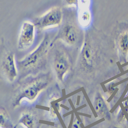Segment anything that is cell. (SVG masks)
I'll list each match as a JSON object with an SVG mask.
<instances>
[{"label": "cell", "mask_w": 128, "mask_h": 128, "mask_svg": "<svg viewBox=\"0 0 128 128\" xmlns=\"http://www.w3.org/2000/svg\"><path fill=\"white\" fill-rule=\"evenodd\" d=\"M56 34H45L37 48L22 60L17 62L18 81L30 75L46 72L49 62V53Z\"/></svg>", "instance_id": "obj_1"}, {"label": "cell", "mask_w": 128, "mask_h": 128, "mask_svg": "<svg viewBox=\"0 0 128 128\" xmlns=\"http://www.w3.org/2000/svg\"><path fill=\"white\" fill-rule=\"evenodd\" d=\"M53 79L51 72H46L28 76L18 81L14 93V105H19L23 98L30 101L35 100L41 92L50 85Z\"/></svg>", "instance_id": "obj_2"}, {"label": "cell", "mask_w": 128, "mask_h": 128, "mask_svg": "<svg viewBox=\"0 0 128 128\" xmlns=\"http://www.w3.org/2000/svg\"><path fill=\"white\" fill-rule=\"evenodd\" d=\"M71 47L60 40H55L49 53V62L54 71L56 79L63 82L67 74L71 70L73 64L71 53Z\"/></svg>", "instance_id": "obj_3"}, {"label": "cell", "mask_w": 128, "mask_h": 128, "mask_svg": "<svg viewBox=\"0 0 128 128\" xmlns=\"http://www.w3.org/2000/svg\"><path fill=\"white\" fill-rule=\"evenodd\" d=\"M1 55V74L7 81L13 82L19 75L15 54L11 50H3Z\"/></svg>", "instance_id": "obj_4"}, {"label": "cell", "mask_w": 128, "mask_h": 128, "mask_svg": "<svg viewBox=\"0 0 128 128\" xmlns=\"http://www.w3.org/2000/svg\"><path fill=\"white\" fill-rule=\"evenodd\" d=\"M62 19L61 8L58 6L53 7L38 18L35 26L41 29L54 28L59 26Z\"/></svg>", "instance_id": "obj_5"}, {"label": "cell", "mask_w": 128, "mask_h": 128, "mask_svg": "<svg viewBox=\"0 0 128 128\" xmlns=\"http://www.w3.org/2000/svg\"><path fill=\"white\" fill-rule=\"evenodd\" d=\"M35 34V25L30 21H25L21 26L18 38V49L24 51L29 49L34 44Z\"/></svg>", "instance_id": "obj_6"}, {"label": "cell", "mask_w": 128, "mask_h": 128, "mask_svg": "<svg viewBox=\"0 0 128 128\" xmlns=\"http://www.w3.org/2000/svg\"><path fill=\"white\" fill-rule=\"evenodd\" d=\"M79 31L76 26L70 23L65 25L56 34L55 40H60L67 46L75 47L79 40Z\"/></svg>", "instance_id": "obj_7"}, {"label": "cell", "mask_w": 128, "mask_h": 128, "mask_svg": "<svg viewBox=\"0 0 128 128\" xmlns=\"http://www.w3.org/2000/svg\"><path fill=\"white\" fill-rule=\"evenodd\" d=\"M78 20L79 24L83 28L89 25L91 19V15L89 8L79 9Z\"/></svg>", "instance_id": "obj_8"}, {"label": "cell", "mask_w": 128, "mask_h": 128, "mask_svg": "<svg viewBox=\"0 0 128 128\" xmlns=\"http://www.w3.org/2000/svg\"><path fill=\"white\" fill-rule=\"evenodd\" d=\"M95 110L97 114L101 116L109 117V112L106 106L103 99L98 98L96 99L95 103Z\"/></svg>", "instance_id": "obj_9"}, {"label": "cell", "mask_w": 128, "mask_h": 128, "mask_svg": "<svg viewBox=\"0 0 128 128\" xmlns=\"http://www.w3.org/2000/svg\"><path fill=\"white\" fill-rule=\"evenodd\" d=\"M19 122L27 128H34L35 126V119L34 116L30 114H24L20 118Z\"/></svg>", "instance_id": "obj_10"}, {"label": "cell", "mask_w": 128, "mask_h": 128, "mask_svg": "<svg viewBox=\"0 0 128 128\" xmlns=\"http://www.w3.org/2000/svg\"><path fill=\"white\" fill-rule=\"evenodd\" d=\"M82 57L84 61L88 65L91 64L92 61V52L86 43L83 46L82 51Z\"/></svg>", "instance_id": "obj_11"}, {"label": "cell", "mask_w": 128, "mask_h": 128, "mask_svg": "<svg viewBox=\"0 0 128 128\" xmlns=\"http://www.w3.org/2000/svg\"><path fill=\"white\" fill-rule=\"evenodd\" d=\"M120 47L122 51L127 52L128 50V32L124 33L120 41Z\"/></svg>", "instance_id": "obj_12"}, {"label": "cell", "mask_w": 128, "mask_h": 128, "mask_svg": "<svg viewBox=\"0 0 128 128\" xmlns=\"http://www.w3.org/2000/svg\"><path fill=\"white\" fill-rule=\"evenodd\" d=\"M66 5L69 6H73L77 5L78 0H64Z\"/></svg>", "instance_id": "obj_13"}, {"label": "cell", "mask_w": 128, "mask_h": 128, "mask_svg": "<svg viewBox=\"0 0 128 128\" xmlns=\"http://www.w3.org/2000/svg\"><path fill=\"white\" fill-rule=\"evenodd\" d=\"M124 106H126L128 105V99L124 101Z\"/></svg>", "instance_id": "obj_14"}]
</instances>
